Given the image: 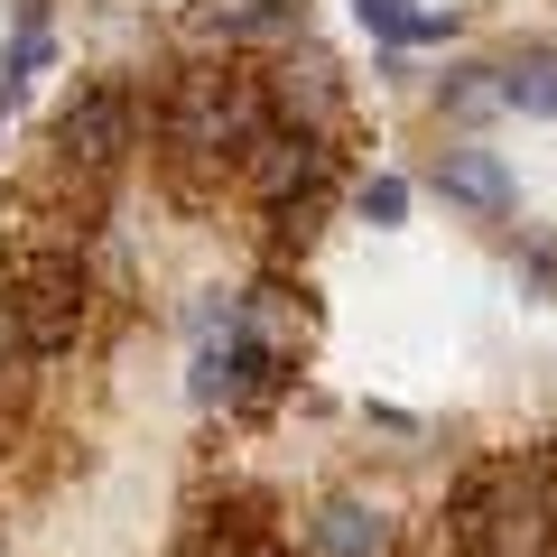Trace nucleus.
<instances>
[{
    "mask_svg": "<svg viewBox=\"0 0 557 557\" xmlns=\"http://www.w3.org/2000/svg\"><path fill=\"white\" fill-rule=\"evenodd\" d=\"M159 168L186 205H205L214 186H242V159L260 149V131L278 121L260 65H233V57H186L168 65L159 84Z\"/></svg>",
    "mask_w": 557,
    "mask_h": 557,
    "instance_id": "1",
    "label": "nucleus"
},
{
    "mask_svg": "<svg viewBox=\"0 0 557 557\" xmlns=\"http://www.w3.org/2000/svg\"><path fill=\"white\" fill-rule=\"evenodd\" d=\"M0 317H10V344L28 362L75 354L84 325H94V270H84V251L57 242V233L10 242V260H0Z\"/></svg>",
    "mask_w": 557,
    "mask_h": 557,
    "instance_id": "2",
    "label": "nucleus"
},
{
    "mask_svg": "<svg viewBox=\"0 0 557 557\" xmlns=\"http://www.w3.org/2000/svg\"><path fill=\"white\" fill-rule=\"evenodd\" d=\"M456 557H557V502L539 456H483L465 465L456 502H446Z\"/></svg>",
    "mask_w": 557,
    "mask_h": 557,
    "instance_id": "3",
    "label": "nucleus"
},
{
    "mask_svg": "<svg viewBox=\"0 0 557 557\" xmlns=\"http://www.w3.org/2000/svg\"><path fill=\"white\" fill-rule=\"evenodd\" d=\"M335 186H344L335 139H325V131H298V121H270V131H260V149L242 159V196H251L288 242L317 233V214L335 205Z\"/></svg>",
    "mask_w": 557,
    "mask_h": 557,
    "instance_id": "4",
    "label": "nucleus"
},
{
    "mask_svg": "<svg viewBox=\"0 0 557 557\" xmlns=\"http://www.w3.org/2000/svg\"><path fill=\"white\" fill-rule=\"evenodd\" d=\"M260 84H270V102H278V121H298V131H325L335 139L344 131V65L325 57V47H278L270 65H260Z\"/></svg>",
    "mask_w": 557,
    "mask_h": 557,
    "instance_id": "5",
    "label": "nucleus"
},
{
    "mask_svg": "<svg viewBox=\"0 0 557 557\" xmlns=\"http://www.w3.org/2000/svg\"><path fill=\"white\" fill-rule=\"evenodd\" d=\"M428 186H437L456 214H474V223H502V214L520 205V186H511V168H502V149H483L474 131L446 139L437 159H428Z\"/></svg>",
    "mask_w": 557,
    "mask_h": 557,
    "instance_id": "6",
    "label": "nucleus"
},
{
    "mask_svg": "<svg viewBox=\"0 0 557 557\" xmlns=\"http://www.w3.org/2000/svg\"><path fill=\"white\" fill-rule=\"evenodd\" d=\"M196 38L214 47H298L307 38V0H205L196 10Z\"/></svg>",
    "mask_w": 557,
    "mask_h": 557,
    "instance_id": "7",
    "label": "nucleus"
},
{
    "mask_svg": "<svg viewBox=\"0 0 557 557\" xmlns=\"http://www.w3.org/2000/svg\"><path fill=\"white\" fill-rule=\"evenodd\" d=\"M307 548H317V557H391L399 530H391V511H381V502L335 493V502H317V520H307Z\"/></svg>",
    "mask_w": 557,
    "mask_h": 557,
    "instance_id": "8",
    "label": "nucleus"
},
{
    "mask_svg": "<svg viewBox=\"0 0 557 557\" xmlns=\"http://www.w3.org/2000/svg\"><path fill=\"white\" fill-rule=\"evenodd\" d=\"M502 102L530 121H557V38H520L502 57Z\"/></svg>",
    "mask_w": 557,
    "mask_h": 557,
    "instance_id": "9",
    "label": "nucleus"
},
{
    "mask_svg": "<svg viewBox=\"0 0 557 557\" xmlns=\"http://www.w3.org/2000/svg\"><path fill=\"white\" fill-rule=\"evenodd\" d=\"M437 112L465 121V131H483L493 112H511V102H502V65H483V57L446 65V75H437Z\"/></svg>",
    "mask_w": 557,
    "mask_h": 557,
    "instance_id": "10",
    "label": "nucleus"
},
{
    "mask_svg": "<svg viewBox=\"0 0 557 557\" xmlns=\"http://www.w3.org/2000/svg\"><path fill=\"white\" fill-rule=\"evenodd\" d=\"M362 10V28H372V38H391V47H428V38H446V10H409V0H354Z\"/></svg>",
    "mask_w": 557,
    "mask_h": 557,
    "instance_id": "11",
    "label": "nucleus"
},
{
    "mask_svg": "<svg viewBox=\"0 0 557 557\" xmlns=\"http://www.w3.org/2000/svg\"><path fill=\"white\" fill-rule=\"evenodd\" d=\"M28 75H47V0L10 10V65H0V94H20Z\"/></svg>",
    "mask_w": 557,
    "mask_h": 557,
    "instance_id": "12",
    "label": "nucleus"
},
{
    "mask_svg": "<svg viewBox=\"0 0 557 557\" xmlns=\"http://www.w3.org/2000/svg\"><path fill=\"white\" fill-rule=\"evenodd\" d=\"M354 205H362V223H399L409 214V177H362Z\"/></svg>",
    "mask_w": 557,
    "mask_h": 557,
    "instance_id": "13",
    "label": "nucleus"
},
{
    "mask_svg": "<svg viewBox=\"0 0 557 557\" xmlns=\"http://www.w3.org/2000/svg\"><path fill=\"white\" fill-rule=\"evenodd\" d=\"M539 474H548V502H557V446H539Z\"/></svg>",
    "mask_w": 557,
    "mask_h": 557,
    "instance_id": "14",
    "label": "nucleus"
}]
</instances>
